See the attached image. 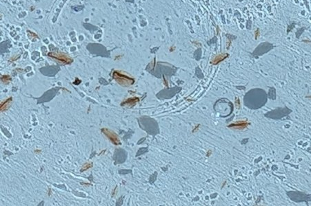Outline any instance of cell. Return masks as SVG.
I'll list each match as a JSON object with an SVG mask.
<instances>
[{
	"label": "cell",
	"mask_w": 311,
	"mask_h": 206,
	"mask_svg": "<svg viewBox=\"0 0 311 206\" xmlns=\"http://www.w3.org/2000/svg\"><path fill=\"white\" fill-rule=\"evenodd\" d=\"M113 78L115 79L116 81L119 84H121L123 87H129L134 83L135 80L133 78H130V77L125 76L124 74H121L118 71H115L113 73Z\"/></svg>",
	"instance_id": "1"
},
{
	"label": "cell",
	"mask_w": 311,
	"mask_h": 206,
	"mask_svg": "<svg viewBox=\"0 0 311 206\" xmlns=\"http://www.w3.org/2000/svg\"><path fill=\"white\" fill-rule=\"evenodd\" d=\"M102 132L105 134V135L110 139L114 144L119 145L121 144L120 140H119V136L116 134L113 130L108 129V128H102Z\"/></svg>",
	"instance_id": "2"
},
{
	"label": "cell",
	"mask_w": 311,
	"mask_h": 206,
	"mask_svg": "<svg viewBox=\"0 0 311 206\" xmlns=\"http://www.w3.org/2000/svg\"><path fill=\"white\" fill-rule=\"evenodd\" d=\"M48 55L49 56L53 57L57 60L64 64H69L73 61L71 57L66 54H62V53H50Z\"/></svg>",
	"instance_id": "3"
},
{
	"label": "cell",
	"mask_w": 311,
	"mask_h": 206,
	"mask_svg": "<svg viewBox=\"0 0 311 206\" xmlns=\"http://www.w3.org/2000/svg\"><path fill=\"white\" fill-rule=\"evenodd\" d=\"M248 125H249V123L246 121H237L235 124L229 125V127L236 128V129H244L247 127Z\"/></svg>",
	"instance_id": "4"
},
{
	"label": "cell",
	"mask_w": 311,
	"mask_h": 206,
	"mask_svg": "<svg viewBox=\"0 0 311 206\" xmlns=\"http://www.w3.org/2000/svg\"><path fill=\"white\" fill-rule=\"evenodd\" d=\"M12 103V98H9L7 100L3 101L1 103V106H0V110L1 111H5L6 110H8L10 106H11V104Z\"/></svg>",
	"instance_id": "5"
},
{
	"label": "cell",
	"mask_w": 311,
	"mask_h": 206,
	"mask_svg": "<svg viewBox=\"0 0 311 206\" xmlns=\"http://www.w3.org/2000/svg\"><path fill=\"white\" fill-rule=\"evenodd\" d=\"M228 56H229V54H218L213 58V59L212 60V61L211 62H212V63L213 64V65H217V64L220 63V62H222V60L226 59Z\"/></svg>",
	"instance_id": "6"
},
{
	"label": "cell",
	"mask_w": 311,
	"mask_h": 206,
	"mask_svg": "<svg viewBox=\"0 0 311 206\" xmlns=\"http://www.w3.org/2000/svg\"><path fill=\"white\" fill-rule=\"evenodd\" d=\"M139 99L137 98H129V99H128L127 100L125 101V102L121 103V105L132 106L135 105L136 103H137V102H139Z\"/></svg>",
	"instance_id": "7"
},
{
	"label": "cell",
	"mask_w": 311,
	"mask_h": 206,
	"mask_svg": "<svg viewBox=\"0 0 311 206\" xmlns=\"http://www.w3.org/2000/svg\"><path fill=\"white\" fill-rule=\"evenodd\" d=\"M1 80L3 84H8L10 82L11 78L10 76H2L1 78Z\"/></svg>",
	"instance_id": "8"
},
{
	"label": "cell",
	"mask_w": 311,
	"mask_h": 206,
	"mask_svg": "<svg viewBox=\"0 0 311 206\" xmlns=\"http://www.w3.org/2000/svg\"><path fill=\"white\" fill-rule=\"evenodd\" d=\"M92 166H93V163H84V165H83V167L82 168V169H81V171H82V172H83V171L87 170L88 169H89L90 168H91Z\"/></svg>",
	"instance_id": "9"
},
{
	"label": "cell",
	"mask_w": 311,
	"mask_h": 206,
	"mask_svg": "<svg viewBox=\"0 0 311 206\" xmlns=\"http://www.w3.org/2000/svg\"><path fill=\"white\" fill-rule=\"evenodd\" d=\"M255 39H257V38H258L259 36L260 35V33H259V29H257L256 31L255 32Z\"/></svg>",
	"instance_id": "10"
}]
</instances>
